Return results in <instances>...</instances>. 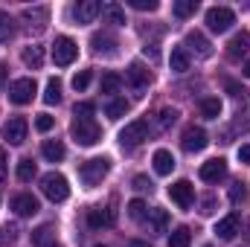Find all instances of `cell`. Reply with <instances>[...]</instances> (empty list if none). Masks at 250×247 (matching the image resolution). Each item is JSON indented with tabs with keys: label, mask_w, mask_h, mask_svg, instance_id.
Instances as JSON below:
<instances>
[{
	"label": "cell",
	"mask_w": 250,
	"mask_h": 247,
	"mask_svg": "<svg viewBox=\"0 0 250 247\" xmlns=\"http://www.w3.org/2000/svg\"><path fill=\"white\" fill-rule=\"evenodd\" d=\"M239 160L242 163H250V145H239Z\"/></svg>",
	"instance_id": "48"
},
{
	"label": "cell",
	"mask_w": 250,
	"mask_h": 247,
	"mask_svg": "<svg viewBox=\"0 0 250 247\" xmlns=\"http://www.w3.org/2000/svg\"><path fill=\"white\" fill-rule=\"evenodd\" d=\"M187 47L198 56V59H209V56H212V44H209L207 35L198 32V29H189L187 32Z\"/></svg>",
	"instance_id": "12"
},
{
	"label": "cell",
	"mask_w": 250,
	"mask_h": 247,
	"mask_svg": "<svg viewBox=\"0 0 250 247\" xmlns=\"http://www.w3.org/2000/svg\"><path fill=\"white\" fill-rule=\"evenodd\" d=\"M44 102H47V105H59V102H62V82H59V79H50V82H47Z\"/></svg>",
	"instance_id": "28"
},
{
	"label": "cell",
	"mask_w": 250,
	"mask_h": 247,
	"mask_svg": "<svg viewBox=\"0 0 250 247\" xmlns=\"http://www.w3.org/2000/svg\"><path fill=\"white\" fill-rule=\"evenodd\" d=\"M189 242H192V233H189L187 227H178L169 236V247H189Z\"/></svg>",
	"instance_id": "34"
},
{
	"label": "cell",
	"mask_w": 250,
	"mask_h": 247,
	"mask_svg": "<svg viewBox=\"0 0 250 247\" xmlns=\"http://www.w3.org/2000/svg\"><path fill=\"white\" fill-rule=\"evenodd\" d=\"M93 111H96L93 102H79L76 105V117H93Z\"/></svg>",
	"instance_id": "43"
},
{
	"label": "cell",
	"mask_w": 250,
	"mask_h": 247,
	"mask_svg": "<svg viewBox=\"0 0 250 247\" xmlns=\"http://www.w3.org/2000/svg\"><path fill=\"white\" fill-rule=\"evenodd\" d=\"M15 38V21L9 12H0V44H9Z\"/></svg>",
	"instance_id": "27"
},
{
	"label": "cell",
	"mask_w": 250,
	"mask_h": 247,
	"mask_svg": "<svg viewBox=\"0 0 250 247\" xmlns=\"http://www.w3.org/2000/svg\"><path fill=\"white\" fill-rule=\"evenodd\" d=\"M35 93H38V84H35V79H29V76L15 79V82L9 84V102H12V105H29V102L35 99Z\"/></svg>",
	"instance_id": "4"
},
{
	"label": "cell",
	"mask_w": 250,
	"mask_h": 247,
	"mask_svg": "<svg viewBox=\"0 0 250 247\" xmlns=\"http://www.w3.org/2000/svg\"><path fill=\"white\" fill-rule=\"evenodd\" d=\"M143 140H148V123H146V120H134V123H128L123 131H120L123 148H137Z\"/></svg>",
	"instance_id": "5"
},
{
	"label": "cell",
	"mask_w": 250,
	"mask_h": 247,
	"mask_svg": "<svg viewBox=\"0 0 250 247\" xmlns=\"http://www.w3.org/2000/svg\"><path fill=\"white\" fill-rule=\"evenodd\" d=\"M12 209H15L18 215H35L41 206H38V198H35V195L21 192V195H15V198H12Z\"/></svg>",
	"instance_id": "18"
},
{
	"label": "cell",
	"mask_w": 250,
	"mask_h": 247,
	"mask_svg": "<svg viewBox=\"0 0 250 247\" xmlns=\"http://www.w3.org/2000/svg\"><path fill=\"white\" fill-rule=\"evenodd\" d=\"M201 181H207V184H218V181H224L227 178V160L224 157H215V160H207L204 166H201Z\"/></svg>",
	"instance_id": "9"
},
{
	"label": "cell",
	"mask_w": 250,
	"mask_h": 247,
	"mask_svg": "<svg viewBox=\"0 0 250 247\" xmlns=\"http://www.w3.org/2000/svg\"><path fill=\"white\" fill-rule=\"evenodd\" d=\"M87 84H90V70H82V73L73 76V87L76 90H87Z\"/></svg>",
	"instance_id": "39"
},
{
	"label": "cell",
	"mask_w": 250,
	"mask_h": 247,
	"mask_svg": "<svg viewBox=\"0 0 250 247\" xmlns=\"http://www.w3.org/2000/svg\"><path fill=\"white\" fill-rule=\"evenodd\" d=\"M96 247H108V245H96Z\"/></svg>",
	"instance_id": "53"
},
{
	"label": "cell",
	"mask_w": 250,
	"mask_h": 247,
	"mask_svg": "<svg viewBox=\"0 0 250 247\" xmlns=\"http://www.w3.org/2000/svg\"><path fill=\"white\" fill-rule=\"evenodd\" d=\"M148 224H151V230H154V233H166V227H169V212L154 206V209L148 212Z\"/></svg>",
	"instance_id": "26"
},
{
	"label": "cell",
	"mask_w": 250,
	"mask_h": 247,
	"mask_svg": "<svg viewBox=\"0 0 250 247\" xmlns=\"http://www.w3.org/2000/svg\"><path fill=\"white\" fill-rule=\"evenodd\" d=\"M128 215H131L134 221H143V218H146V204H143L140 198H134V201L128 204Z\"/></svg>",
	"instance_id": "37"
},
{
	"label": "cell",
	"mask_w": 250,
	"mask_h": 247,
	"mask_svg": "<svg viewBox=\"0 0 250 247\" xmlns=\"http://www.w3.org/2000/svg\"><path fill=\"white\" fill-rule=\"evenodd\" d=\"M201 114H204L207 120H218V114H221V102H218L215 96L201 99Z\"/></svg>",
	"instance_id": "29"
},
{
	"label": "cell",
	"mask_w": 250,
	"mask_h": 247,
	"mask_svg": "<svg viewBox=\"0 0 250 247\" xmlns=\"http://www.w3.org/2000/svg\"><path fill=\"white\" fill-rule=\"evenodd\" d=\"M131 9H140V12H154L157 9V0H128Z\"/></svg>",
	"instance_id": "41"
},
{
	"label": "cell",
	"mask_w": 250,
	"mask_h": 247,
	"mask_svg": "<svg viewBox=\"0 0 250 247\" xmlns=\"http://www.w3.org/2000/svg\"><path fill=\"white\" fill-rule=\"evenodd\" d=\"M99 12H102V3H96V0H82V3L73 6V21H76V23H90Z\"/></svg>",
	"instance_id": "15"
},
{
	"label": "cell",
	"mask_w": 250,
	"mask_h": 247,
	"mask_svg": "<svg viewBox=\"0 0 250 247\" xmlns=\"http://www.w3.org/2000/svg\"><path fill=\"white\" fill-rule=\"evenodd\" d=\"M6 175H9V166H6V151L0 148V184L6 181Z\"/></svg>",
	"instance_id": "46"
},
{
	"label": "cell",
	"mask_w": 250,
	"mask_h": 247,
	"mask_svg": "<svg viewBox=\"0 0 250 247\" xmlns=\"http://www.w3.org/2000/svg\"><path fill=\"white\" fill-rule=\"evenodd\" d=\"M207 247H209V245H207Z\"/></svg>",
	"instance_id": "54"
},
{
	"label": "cell",
	"mask_w": 250,
	"mask_h": 247,
	"mask_svg": "<svg viewBox=\"0 0 250 247\" xmlns=\"http://www.w3.org/2000/svg\"><path fill=\"white\" fill-rule=\"evenodd\" d=\"M108 172H111V160L108 157H93V160H84L79 166V181L84 186H99Z\"/></svg>",
	"instance_id": "2"
},
{
	"label": "cell",
	"mask_w": 250,
	"mask_h": 247,
	"mask_svg": "<svg viewBox=\"0 0 250 247\" xmlns=\"http://www.w3.org/2000/svg\"><path fill=\"white\" fill-rule=\"evenodd\" d=\"M169 62H172V70H175V73H187L189 62H192V59H189V50H187V47H175Z\"/></svg>",
	"instance_id": "24"
},
{
	"label": "cell",
	"mask_w": 250,
	"mask_h": 247,
	"mask_svg": "<svg viewBox=\"0 0 250 247\" xmlns=\"http://www.w3.org/2000/svg\"><path fill=\"white\" fill-rule=\"evenodd\" d=\"M125 82H128L134 90H146V87L151 84V73H148L143 64L134 62L131 67H128V70H125Z\"/></svg>",
	"instance_id": "14"
},
{
	"label": "cell",
	"mask_w": 250,
	"mask_h": 247,
	"mask_svg": "<svg viewBox=\"0 0 250 247\" xmlns=\"http://www.w3.org/2000/svg\"><path fill=\"white\" fill-rule=\"evenodd\" d=\"M134 189H140V192H146V189H151V181H148L146 175H137V178H134Z\"/></svg>",
	"instance_id": "45"
},
{
	"label": "cell",
	"mask_w": 250,
	"mask_h": 247,
	"mask_svg": "<svg viewBox=\"0 0 250 247\" xmlns=\"http://www.w3.org/2000/svg\"><path fill=\"white\" fill-rule=\"evenodd\" d=\"M250 50V32L248 29H242V32H236L233 38H230V44H227V56L233 59V62H239L242 56H248Z\"/></svg>",
	"instance_id": "17"
},
{
	"label": "cell",
	"mask_w": 250,
	"mask_h": 247,
	"mask_svg": "<svg viewBox=\"0 0 250 247\" xmlns=\"http://www.w3.org/2000/svg\"><path fill=\"white\" fill-rule=\"evenodd\" d=\"M6 76H9V67H6V64H0V87L6 84Z\"/></svg>",
	"instance_id": "50"
},
{
	"label": "cell",
	"mask_w": 250,
	"mask_h": 247,
	"mask_svg": "<svg viewBox=\"0 0 250 247\" xmlns=\"http://www.w3.org/2000/svg\"><path fill=\"white\" fill-rule=\"evenodd\" d=\"M102 18L108 21V23H114V26H123L125 23V12L120 3H105L102 6Z\"/></svg>",
	"instance_id": "23"
},
{
	"label": "cell",
	"mask_w": 250,
	"mask_h": 247,
	"mask_svg": "<svg viewBox=\"0 0 250 247\" xmlns=\"http://www.w3.org/2000/svg\"><path fill=\"white\" fill-rule=\"evenodd\" d=\"M230 201H233V204L248 201V184H245V181H236V184L230 186Z\"/></svg>",
	"instance_id": "36"
},
{
	"label": "cell",
	"mask_w": 250,
	"mask_h": 247,
	"mask_svg": "<svg viewBox=\"0 0 250 247\" xmlns=\"http://www.w3.org/2000/svg\"><path fill=\"white\" fill-rule=\"evenodd\" d=\"M41 154L50 160V163H59V160H64V143H59V140H44V145H41Z\"/></svg>",
	"instance_id": "21"
},
{
	"label": "cell",
	"mask_w": 250,
	"mask_h": 247,
	"mask_svg": "<svg viewBox=\"0 0 250 247\" xmlns=\"http://www.w3.org/2000/svg\"><path fill=\"white\" fill-rule=\"evenodd\" d=\"M151 163H154V172L157 175H172V169H175V157L166 148H157L154 157H151Z\"/></svg>",
	"instance_id": "19"
},
{
	"label": "cell",
	"mask_w": 250,
	"mask_h": 247,
	"mask_svg": "<svg viewBox=\"0 0 250 247\" xmlns=\"http://www.w3.org/2000/svg\"><path fill=\"white\" fill-rule=\"evenodd\" d=\"M26 131H29V125L23 117H12L9 123L3 125V137L12 143V145H21L23 140H26Z\"/></svg>",
	"instance_id": "11"
},
{
	"label": "cell",
	"mask_w": 250,
	"mask_h": 247,
	"mask_svg": "<svg viewBox=\"0 0 250 247\" xmlns=\"http://www.w3.org/2000/svg\"><path fill=\"white\" fill-rule=\"evenodd\" d=\"M169 198H172L181 209H189L192 201H195V186L189 184V181H178V184L169 186Z\"/></svg>",
	"instance_id": "10"
},
{
	"label": "cell",
	"mask_w": 250,
	"mask_h": 247,
	"mask_svg": "<svg viewBox=\"0 0 250 247\" xmlns=\"http://www.w3.org/2000/svg\"><path fill=\"white\" fill-rule=\"evenodd\" d=\"M90 47H93V53H99V56H111V53H114V47H117V41H114L111 35L96 32V35L90 38Z\"/></svg>",
	"instance_id": "20"
},
{
	"label": "cell",
	"mask_w": 250,
	"mask_h": 247,
	"mask_svg": "<svg viewBox=\"0 0 250 247\" xmlns=\"http://www.w3.org/2000/svg\"><path fill=\"white\" fill-rule=\"evenodd\" d=\"M224 84H227V90H230L236 99H245V96H248V93H245V87H239L236 82H224Z\"/></svg>",
	"instance_id": "44"
},
{
	"label": "cell",
	"mask_w": 250,
	"mask_h": 247,
	"mask_svg": "<svg viewBox=\"0 0 250 247\" xmlns=\"http://www.w3.org/2000/svg\"><path fill=\"white\" fill-rule=\"evenodd\" d=\"M178 123V111L175 108H163L160 111V128H169V125Z\"/></svg>",
	"instance_id": "38"
},
{
	"label": "cell",
	"mask_w": 250,
	"mask_h": 247,
	"mask_svg": "<svg viewBox=\"0 0 250 247\" xmlns=\"http://www.w3.org/2000/svg\"><path fill=\"white\" fill-rule=\"evenodd\" d=\"M21 62L26 64V67H29V70H38V67H41V64H44V50H41V47H35V44H32V47H26V50H23V53H21Z\"/></svg>",
	"instance_id": "22"
},
{
	"label": "cell",
	"mask_w": 250,
	"mask_h": 247,
	"mask_svg": "<svg viewBox=\"0 0 250 247\" xmlns=\"http://www.w3.org/2000/svg\"><path fill=\"white\" fill-rule=\"evenodd\" d=\"M201 212H204V215H209V212H215V201H212V198H209V201H207V204H204V209H201Z\"/></svg>",
	"instance_id": "49"
},
{
	"label": "cell",
	"mask_w": 250,
	"mask_h": 247,
	"mask_svg": "<svg viewBox=\"0 0 250 247\" xmlns=\"http://www.w3.org/2000/svg\"><path fill=\"white\" fill-rule=\"evenodd\" d=\"M195 9H198V0H178L172 6L175 18H189V15H195Z\"/></svg>",
	"instance_id": "33"
},
{
	"label": "cell",
	"mask_w": 250,
	"mask_h": 247,
	"mask_svg": "<svg viewBox=\"0 0 250 247\" xmlns=\"http://www.w3.org/2000/svg\"><path fill=\"white\" fill-rule=\"evenodd\" d=\"M53 125H56V120H53L50 114H38V120H35V128H38L41 134H47V131H50Z\"/></svg>",
	"instance_id": "42"
},
{
	"label": "cell",
	"mask_w": 250,
	"mask_h": 247,
	"mask_svg": "<svg viewBox=\"0 0 250 247\" xmlns=\"http://www.w3.org/2000/svg\"><path fill=\"white\" fill-rule=\"evenodd\" d=\"M125 111H128V102H125V99H120V96H114V99L105 105L108 120H120V117H125Z\"/></svg>",
	"instance_id": "30"
},
{
	"label": "cell",
	"mask_w": 250,
	"mask_h": 247,
	"mask_svg": "<svg viewBox=\"0 0 250 247\" xmlns=\"http://www.w3.org/2000/svg\"><path fill=\"white\" fill-rule=\"evenodd\" d=\"M143 56H146V59H151V62H157V59H160V53H157V47H148V44L143 47Z\"/></svg>",
	"instance_id": "47"
},
{
	"label": "cell",
	"mask_w": 250,
	"mask_h": 247,
	"mask_svg": "<svg viewBox=\"0 0 250 247\" xmlns=\"http://www.w3.org/2000/svg\"><path fill=\"white\" fill-rule=\"evenodd\" d=\"M76 56H79L76 41L67 38V35H59L56 44H53V62L59 64V67H70V64L76 62Z\"/></svg>",
	"instance_id": "6"
},
{
	"label": "cell",
	"mask_w": 250,
	"mask_h": 247,
	"mask_svg": "<svg viewBox=\"0 0 250 247\" xmlns=\"http://www.w3.org/2000/svg\"><path fill=\"white\" fill-rule=\"evenodd\" d=\"M114 221H117V209H114V206H93V209L87 212V224H90L93 230L111 227Z\"/></svg>",
	"instance_id": "13"
},
{
	"label": "cell",
	"mask_w": 250,
	"mask_h": 247,
	"mask_svg": "<svg viewBox=\"0 0 250 247\" xmlns=\"http://www.w3.org/2000/svg\"><path fill=\"white\" fill-rule=\"evenodd\" d=\"M181 145H184V151L195 154V151H204L209 145V137H207V131L201 125H189L184 131V137H181Z\"/></svg>",
	"instance_id": "8"
},
{
	"label": "cell",
	"mask_w": 250,
	"mask_h": 247,
	"mask_svg": "<svg viewBox=\"0 0 250 247\" xmlns=\"http://www.w3.org/2000/svg\"><path fill=\"white\" fill-rule=\"evenodd\" d=\"M128 247H148V242H131Z\"/></svg>",
	"instance_id": "51"
},
{
	"label": "cell",
	"mask_w": 250,
	"mask_h": 247,
	"mask_svg": "<svg viewBox=\"0 0 250 247\" xmlns=\"http://www.w3.org/2000/svg\"><path fill=\"white\" fill-rule=\"evenodd\" d=\"M233 23H236L233 9H227V6H212V9H207V26H209L212 32H227Z\"/></svg>",
	"instance_id": "7"
},
{
	"label": "cell",
	"mask_w": 250,
	"mask_h": 247,
	"mask_svg": "<svg viewBox=\"0 0 250 247\" xmlns=\"http://www.w3.org/2000/svg\"><path fill=\"white\" fill-rule=\"evenodd\" d=\"M53 239H56V233H53V227H50V224H44V227L32 230V245H35V247H56V245H53Z\"/></svg>",
	"instance_id": "25"
},
{
	"label": "cell",
	"mask_w": 250,
	"mask_h": 247,
	"mask_svg": "<svg viewBox=\"0 0 250 247\" xmlns=\"http://www.w3.org/2000/svg\"><path fill=\"white\" fill-rule=\"evenodd\" d=\"M123 87V76L120 73H105L102 76V93H117Z\"/></svg>",
	"instance_id": "32"
},
{
	"label": "cell",
	"mask_w": 250,
	"mask_h": 247,
	"mask_svg": "<svg viewBox=\"0 0 250 247\" xmlns=\"http://www.w3.org/2000/svg\"><path fill=\"white\" fill-rule=\"evenodd\" d=\"M41 192L53 201V204H62L70 198V186H67V178L59 175V172H50V175H44L41 178Z\"/></svg>",
	"instance_id": "3"
},
{
	"label": "cell",
	"mask_w": 250,
	"mask_h": 247,
	"mask_svg": "<svg viewBox=\"0 0 250 247\" xmlns=\"http://www.w3.org/2000/svg\"><path fill=\"white\" fill-rule=\"evenodd\" d=\"M245 76H248V79H250V59H248V62H245Z\"/></svg>",
	"instance_id": "52"
},
{
	"label": "cell",
	"mask_w": 250,
	"mask_h": 247,
	"mask_svg": "<svg viewBox=\"0 0 250 247\" xmlns=\"http://www.w3.org/2000/svg\"><path fill=\"white\" fill-rule=\"evenodd\" d=\"M70 134L79 145H96L102 140V128L96 125L93 117H76L73 125H70Z\"/></svg>",
	"instance_id": "1"
},
{
	"label": "cell",
	"mask_w": 250,
	"mask_h": 247,
	"mask_svg": "<svg viewBox=\"0 0 250 247\" xmlns=\"http://www.w3.org/2000/svg\"><path fill=\"white\" fill-rule=\"evenodd\" d=\"M32 178H35V163L32 160H21L18 163V181L21 184H29Z\"/></svg>",
	"instance_id": "35"
},
{
	"label": "cell",
	"mask_w": 250,
	"mask_h": 247,
	"mask_svg": "<svg viewBox=\"0 0 250 247\" xmlns=\"http://www.w3.org/2000/svg\"><path fill=\"white\" fill-rule=\"evenodd\" d=\"M15 239H18V230H15V227H9V224H6V227H0V247L12 245Z\"/></svg>",
	"instance_id": "40"
},
{
	"label": "cell",
	"mask_w": 250,
	"mask_h": 247,
	"mask_svg": "<svg viewBox=\"0 0 250 247\" xmlns=\"http://www.w3.org/2000/svg\"><path fill=\"white\" fill-rule=\"evenodd\" d=\"M239 227H242V218H239V212H230L227 218H221V221L215 224V236H218L221 242H230V239H236Z\"/></svg>",
	"instance_id": "16"
},
{
	"label": "cell",
	"mask_w": 250,
	"mask_h": 247,
	"mask_svg": "<svg viewBox=\"0 0 250 247\" xmlns=\"http://www.w3.org/2000/svg\"><path fill=\"white\" fill-rule=\"evenodd\" d=\"M23 18L29 21V29H32V23H35V29H44V23H47V9H26Z\"/></svg>",
	"instance_id": "31"
}]
</instances>
